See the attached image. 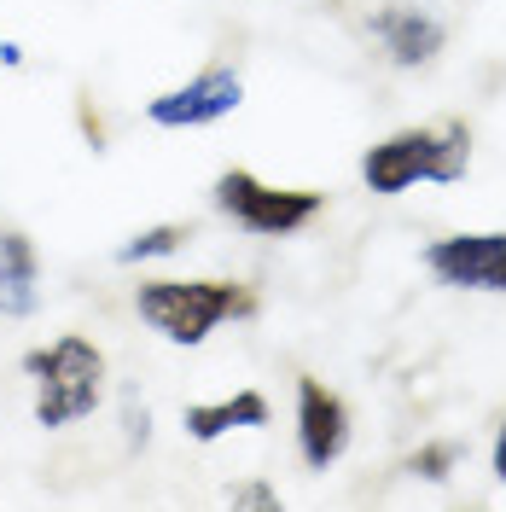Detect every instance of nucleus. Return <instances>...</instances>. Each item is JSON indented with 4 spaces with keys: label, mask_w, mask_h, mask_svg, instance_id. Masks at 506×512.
I'll return each mask as SVG.
<instances>
[{
    "label": "nucleus",
    "mask_w": 506,
    "mask_h": 512,
    "mask_svg": "<svg viewBox=\"0 0 506 512\" xmlns=\"http://www.w3.org/2000/svg\"><path fill=\"white\" fill-rule=\"evenodd\" d=\"M472 169V128L460 117L443 123H419V128H396L390 140H379L367 158H361V181L379 198L408 192L413 181H466Z\"/></svg>",
    "instance_id": "obj_1"
},
{
    "label": "nucleus",
    "mask_w": 506,
    "mask_h": 512,
    "mask_svg": "<svg viewBox=\"0 0 506 512\" xmlns=\"http://www.w3.org/2000/svg\"><path fill=\"white\" fill-rule=\"evenodd\" d=\"M495 478L506 483V419L495 425Z\"/></svg>",
    "instance_id": "obj_14"
},
{
    "label": "nucleus",
    "mask_w": 506,
    "mask_h": 512,
    "mask_svg": "<svg viewBox=\"0 0 506 512\" xmlns=\"http://www.w3.org/2000/svg\"><path fill=\"white\" fill-rule=\"evenodd\" d=\"M425 268L454 291H506V233H448L425 251Z\"/></svg>",
    "instance_id": "obj_6"
},
{
    "label": "nucleus",
    "mask_w": 506,
    "mask_h": 512,
    "mask_svg": "<svg viewBox=\"0 0 506 512\" xmlns=\"http://www.w3.org/2000/svg\"><path fill=\"white\" fill-rule=\"evenodd\" d=\"M454 460H460V443H454V437H443V443H419L408 454V472L425 478V483H443L448 472H454Z\"/></svg>",
    "instance_id": "obj_12"
},
{
    "label": "nucleus",
    "mask_w": 506,
    "mask_h": 512,
    "mask_svg": "<svg viewBox=\"0 0 506 512\" xmlns=\"http://www.w3.org/2000/svg\"><path fill=\"white\" fill-rule=\"evenodd\" d=\"M216 210H222L233 227H245L256 239H285L297 227H309L326 210V192L315 187H268L256 181L251 169H222L216 175Z\"/></svg>",
    "instance_id": "obj_4"
},
{
    "label": "nucleus",
    "mask_w": 506,
    "mask_h": 512,
    "mask_svg": "<svg viewBox=\"0 0 506 512\" xmlns=\"http://www.w3.org/2000/svg\"><path fill=\"white\" fill-rule=\"evenodd\" d=\"M24 373L35 379V419L47 431H64V425L88 419L99 408V396H105V355L82 332H64L47 350H30Z\"/></svg>",
    "instance_id": "obj_3"
},
{
    "label": "nucleus",
    "mask_w": 506,
    "mask_h": 512,
    "mask_svg": "<svg viewBox=\"0 0 506 512\" xmlns=\"http://www.w3.org/2000/svg\"><path fill=\"white\" fill-rule=\"evenodd\" d=\"M233 507H280V489H268V483H239V489H233Z\"/></svg>",
    "instance_id": "obj_13"
},
{
    "label": "nucleus",
    "mask_w": 506,
    "mask_h": 512,
    "mask_svg": "<svg viewBox=\"0 0 506 512\" xmlns=\"http://www.w3.org/2000/svg\"><path fill=\"white\" fill-rule=\"evenodd\" d=\"M192 239H198V227H192V222H158V227H146V233H134L123 251H117V262H152V256H175V251H187Z\"/></svg>",
    "instance_id": "obj_11"
},
{
    "label": "nucleus",
    "mask_w": 506,
    "mask_h": 512,
    "mask_svg": "<svg viewBox=\"0 0 506 512\" xmlns=\"http://www.w3.org/2000/svg\"><path fill=\"white\" fill-rule=\"evenodd\" d=\"M367 30L373 41L384 47V59L396 64V70H419V64H431L443 53L448 30L431 18V12H419V6H379L373 18H367Z\"/></svg>",
    "instance_id": "obj_8"
},
{
    "label": "nucleus",
    "mask_w": 506,
    "mask_h": 512,
    "mask_svg": "<svg viewBox=\"0 0 506 512\" xmlns=\"http://www.w3.org/2000/svg\"><path fill=\"white\" fill-rule=\"evenodd\" d=\"M239 99H245L239 70H233V64H204L192 82H181V88H169V94H158V99H146V117L158 128H204V123L233 117Z\"/></svg>",
    "instance_id": "obj_5"
},
{
    "label": "nucleus",
    "mask_w": 506,
    "mask_h": 512,
    "mask_svg": "<svg viewBox=\"0 0 506 512\" xmlns=\"http://www.w3.org/2000/svg\"><path fill=\"white\" fill-rule=\"evenodd\" d=\"M134 315L169 344H204L222 320L256 315V291L245 280H140Z\"/></svg>",
    "instance_id": "obj_2"
},
{
    "label": "nucleus",
    "mask_w": 506,
    "mask_h": 512,
    "mask_svg": "<svg viewBox=\"0 0 506 512\" xmlns=\"http://www.w3.org/2000/svg\"><path fill=\"white\" fill-rule=\"evenodd\" d=\"M256 425H268V396L262 390H239L227 402H198V408H187L192 443H216L227 431H256Z\"/></svg>",
    "instance_id": "obj_10"
},
{
    "label": "nucleus",
    "mask_w": 506,
    "mask_h": 512,
    "mask_svg": "<svg viewBox=\"0 0 506 512\" xmlns=\"http://www.w3.org/2000/svg\"><path fill=\"white\" fill-rule=\"evenodd\" d=\"M297 448H303V460L326 472L338 454L349 448V402L338 390H326L320 379H297Z\"/></svg>",
    "instance_id": "obj_7"
},
{
    "label": "nucleus",
    "mask_w": 506,
    "mask_h": 512,
    "mask_svg": "<svg viewBox=\"0 0 506 512\" xmlns=\"http://www.w3.org/2000/svg\"><path fill=\"white\" fill-rule=\"evenodd\" d=\"M35 280H41V262H35V239L24 227H0V320H24L35 315Z\"/></svg>",
    "instance_id": "obj_9"
}]
</instances>
